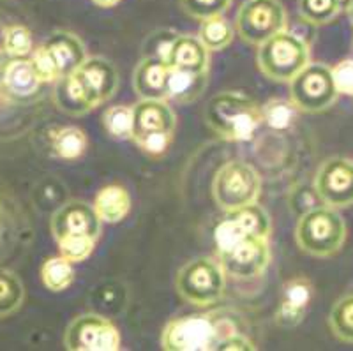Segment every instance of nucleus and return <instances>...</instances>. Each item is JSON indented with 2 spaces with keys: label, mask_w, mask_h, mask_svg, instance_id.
Instances as JSON below:
<instances>
[{
  "label": "nucleus",
  "mask_w": 353,
  "mask_h": 351,
  "mask_svg": "<svg viewBox=\"0 0 353 351\" xmlns=\"http://www.w3.org/2000/svg\"><path fill=\"white\" fill-rule=\"evenodd\" d=\"M205 120L219 138L226 141L253 140L256 129L263 124L261 106L242 92L216 94L207 104Z\"/></svg>",
  "instance_id": "f257e3e1"
},
{
  "label": "nucleus",
  "mask_w": 353,
  "mask_h": 351,
  "mask_svg": "<svg viewBox=\"0 0 353 351\" xmlns=\"http://www.w3.org/2000/svg\"><path fill=\"white\" fill-rule=\"evenodd\" d=\"M228 319L214 314H189L170 319L161 332V348L166 351H210L235 334Z\"/></svg>",
  "instance_id": "f03ea898"
},
{
  "label": "nucleus",
  "mask_w": 353,
  "mask_h": 351,
  "mask_svg": "<svg viewBox=\"0 0 353 351\" xmlns=\"http://www.w3.org/2000/svg\"><path fill=\"white\" fill-rule=\"evenodd\" d=\"M295 240L305 254L329 258L345 245L346 223L337 208L320 205L301 214L295 226Z\"/></svg>",
  "instance_id": "7ed1b4c3"
},
{
  "label": "nucleus",
  "mask_w": 353,
  "mask_h": 351,
  "mask_svg": "<svg viewBox=\"0 0 353 351\" xmlns=\"http://www.w3.org/2000/svg\"><path fill=\"white\" fill-rule=\"evenodd\" d=\"M256 62L265 78L290 83L311 62V50L304 37L286 28L258 46Z\"/></svg>",
  "instance_id": "20e7f679"
},
{
  "label": "nucleus",
  "mask_w": 353,
  "mask_h": 351,
  "mask_svg": "<svg viewBox=\"0 0 353 351\" xmlns=\"http://www.w3.org/2000/svg\"><path fill=\"white\" fill-rule=\"evenodd\" d=\"M176 293L196 308H209L225 295L226 272L217 258L200 256L176 272Z\"/></svg>",
  "instance_id": "39448f33"
},
{
  "label": "nucleus",
  "mask_w": 353,
  "mask_h": 351,
  "mask_svg": "<svg viewBox=\"0 0 353 351\" xmlns=\"http://www.w3.org/2000/svg\"><path fill=\"white\" fill-rule=\"evenodd\" d=\"M260 192V173L245 161H228L214 177L212 194L221 210L232 212L256 203Z\"/></svg>",
  "instance_id": "423d86ee"
},
{
  "label": "nucleus",
  "mask_w": 353,
  "mask_h": 351,
  "mask_svg": "<svg viewBox=\"0 0 353 351\" xmlns=\"http://www.w3.org/2000/svg\"><path fill=\"white\" fill-rule=\"evenodd\" d=\"M288 85L290 101L304 113L325 112L339 97L332 71L321 62H309Z\"/></svg>",
  "instance_id": "0eeeda50"
},
{
  "label": "nucleus",
  "mask_w": 353,
  "mask_h": 351,
  "mask_svg": "<svg viewBox=\"0 0 353 351\" xmlns=\"http://www.w3.org/2000/svg\"><path fill=\"white\" fill-rule=\"evenodd\" d=\"M286 27L288 17L279 0H244L235 20L241 39L253 46H260L274 34L286 30Z\"/></svg>",
  "instance_id": "6e6552de"
},
{
  "label": "nucleus",
  "mask_w": 353,
  "mask_h": 351,
  "mask_svg": "<svg viewBox=\"0 0 353 351\" xmlns=\"http://www.w3.org/2000/svg\"><path fill=\"white\" fill-rule=\"evenodd\" d=\"M270 232V216L261 205H258V201L237 210L226 212V217L217 224L214 232L217 252L228 251L245 239H269Z\"/></svg>",
  "instance_id": "1a4fd4ad"
},
{
  "label": "nucleus",
  "mask_w": 353,
  "mask_h": 351,
  "mask_svg": "<svg viewBox=\"0 0 353 351\" xmlns=\"http://www.w3.org/2000/svg\"><path fill=\"white\" fill-rule=\"evenodd\" d=\"M64 346L69 351H117L121 350V332L105 316L87 312L68 325Z\"/></svg>",
  "instance_id": "9d476101"
},
{
  "label": "nucleus",
  "mask_w": 353,
  "mask_h": 351,
  "mask_svg": "<svg viewBox=\"0 0 353 351\" xmlns=\"http://www.w3.org/2000/svg\"><path fill=\"white\" fill-rule=\"evenodd\" d=\"M314 191L321 203L332 208L353 205V159L334 156L325 159L314 175Z\"/></svg>",
  "instance_id": "9b49d317"
},
{
  "label": "nucleus",
  "mask_w": 353,
  "mask_h": 351,
  "mask_svg": "<svg viewBox=\"0 0 353 351\" xmlns=\"http://www.w3.org/2000/svg\"><path fill=\"white\" fill-rule=\"evenodd\" d=\"M217 259L228 276L239 281L256 279L270 263L269 239H245L228 251L217 252Z\"/></svg>",
  "instance_id": "f8f14e48"
},
{
  "label": "nucleus",
  "mask_w": 353,
  "mask_h": 351,
  "mask_svg": "<svg viewBox=\"0 0 353 351\" xmlns=\"http://www.w3.org/2000/svg\"><path fill=\"white\" fill-rule=\"evenodd\" d=\"M103 221L97 216L94 205L80 200H71L62 205L52 216L50 230L55 240L68 235H88L97 239L101 233Z\"/></svg>",
  "instance_id": "ddd939ff"
},
{
  "label": "nucleus",
  "mask_w": 353,
  "mask_h": 351,
  "mask_svg": "<svg viewBox=\"0 0 353 351\" xmlns=\"http://www.w3.org/2000/svg\"><path fill=\"white\" fill-rule=\"evenodd\" d=\"M87 88L94 104L101 106L115 96L119 88V71L105 57H87L83 64L74 71Z\"/></svg>",
  "instance_id": "4468645a"
},
{
  "label": "nucleus",
  "mask_w": 353,
  "mask_h": 351,
  "mask_svg": "<svg viewBox=\"0 0 353 351\" xmlns=\"http://www.w3.org/2000/svg\"><path fill=\"white\" fill-rule=\"evenodd\" d=\"M176 115L165 99H140L132 106V136L147 132L175 134ZM131 136V138H132Z\"/></svg>",
  "instance_id": "2eb2a0df"
},
{
  "label": "nucleus",
  "mask_w": 353,
  "mask_h": 351,
  "mask_svg": "<svg viewBox=\"0 0 353 351\" xmlns=\"http://www.w3.org/2000/svg\"><path fill=\"white\" fill-rule=\"evenodd\" d=\"M314 288L305 277H293L283 286L279 308L276 311V323L292 328L302 323L309 303L313 300Z\"/></svg>",
  "instance_id": "dca6fc26"
},
{
  "label": "nucleus",
  "mask_w": 353,
  "mask_h": 351,
  "mask_svg": "<svg viewBox=\"0 0 353 351\" xmlns=\"http://www.w3.org/2000/svg\"><path fill=\"white\" fill-rule=\"evenodd\" d=\"M170 68L157 57H143L132 72V88L140 99L168 101Z\"/></svg>",
  "instance_id": "f3484780"
},
{
  "label": "nucleus",
  "mask_w": 353,
  "mask_h": 351,
  "mask_svg": "<svg viewBox=\"0 0 353 351\" xmlns=\"http://www.w3.org/2000/svg\"><path fill=\"white\" fill-rule=\"evenodd\" d=\"M166 64L170 69H179V71L198 72V74L209 72L210 52L205 48V44L198 36L176 34L172 48H170Z\"/></svg>",
  "instance_id": "a211bd4d"
},
{
  "label": "nucleus",
  "mask_w": 353,
  "mask_h": 351,
  "mask_svg": "<svg viewBox=\"0 0 353 351\" xmlns=\"http://www.w3.org/2000/svg\"><path fill=\"white\" fill-rule=\"evenodd\" d=\"M55 83L53 101H55L57 108L65 115L81 117L97 108L77 72L62 76Z\"/></svg>",
  "instance_id": "6ab92c4d"
},
{
  "label": "nucleus",
  "mask_w": 353,
  "mask_h": 351,
  "mask_svg": "<svg viewBox=\"0 0 353 351\" xmlns=\"http://www.w3.org/2000/svg\"><path fill=\"white\" fill-rule=\"evenodd\" d=\"M44 44L52 52L57 66L61 69V78L65 74H72L87 59V50H85L83 41L77 34L57 30Z\"/></svg>",
  "instance_id": "aec40b11"
},
{
  "label": "nucleus",
  "mask_w": 353,
  "mask_h": 351,
  "mask_svg": "<svg viewBox=\"0 0 353 351\" xmlns=\"http://www.w3.org/2000/svg\"><path fill=\"white\" fill-rule=\"evenodd\" d=\"M209 85V72H188L179 69H170L168 74V99L179 104H188L196 101Z\"/></svg>",
  "instance_id": "412c9836"
},
{
  "label": "nucleus",
  "mask_w": 353,
  "mask_h": 351,
  "mask_svg": "<svg viewBox=\"0 0 353 351\" xmlns=\"http://www.w3.org/2000/svg\"><path fill=\"white\" fill-rule=\"evenodd\" d=\"M94 208L103 223H121L131 210V196L122 185H106L97 192Z\"/></svg>",
  "instance_id": "4be33fe9"
},
{
  "label": "nucleus",
  "mask_w": 353,
  "mask_h": 351,
  "mask_svg": "<svg viewBox=\"0 0 353 351\" xmlns=\"http://www.w3.org/2000/svg\"><path fill=\"white\" fill-rule=\"evenodd\" d=\"M4 85L14 97H32L43 83L34 72L30 60L12 59L4 69Z\"/></svg>",
  "instance_id": "5701e85b"
},
{
  "label": "nucleus",
  "mask_w": 353,
  "mask_h": 351,
  "mask_svg": "<svg viewBox=\"0 0 353 351\" xmlns=\"http://www.w3.org/2000/svg\"><path fill=\"white\" fill-rule=\"evenodd\" d=\"M50 145L59 159L77 161L87 152L88 140L83 129L77 126H65L50 131Z\"/></svg>",
  "instance_id": "b1692460"
},
{
  "label": "nucleus",
  "mask_w": 353,
  "mask_h": 351,
  "mask_svg": "<svg viewBox=\"0 0 353 351\" xmlns=\"http://www.w3.org/2000/svg\"><path fill=\"white\" fill-rule=\"evenodd\" d=\"M25 302V286L18 274L0 268V319L20 311Z\"/></svg>",
  "instance_id": "393cba45"
},
{
  "label": "nucleus",
  "mask_w": 353,
  "mask_h": 351,
  "mask_svg": "<svg viewBox=\"0 0 353 351\" xmlns=\"http://www.w3.org/2000/svg\"><path fill=\"white\" fill-rule=\"evenodd\" d=\"M233 36H235L233 25L223 14L201 21L200 32H198V37L209 52H221V50L228 48Z\"/></svg>",
  "instance_id": "a878e982"
},
{
  "label": "nucleus",
  "mask_w": 353,
  "mask_h": 351,
  "mask_svg": "<svg viewBox=\"0 0 353 351\" xmlns=\"http://www.w3.org/2000/svg\"><path fill=\"white\" fill-rule=\"evenodd\" d=\"M41 279L50 292L61 293L68 290L74 281V270L72 263L62 256L48 258L41 267Z\"/></svg>",
  "instance_id": "bb28decb"
},
{
  "label": "nucleus",
  "mask_w": 353,
  "mask_h": 351,
  "mask_svg": "<svg viewBox=\"0 0 353 351\" xmlns=\"http://www.w3.org/2000/svg\"><path fill=\"white\" fill-rule=\"evenodd\" d=\"M263 124L274 131H286L299 119L297 106L290 99H270L261 106Z\"/></svg>",
  "instance_id": "cd10ccee"
},
{
  "label": "nucleus",
  "mask_w": 353,
  "mask_h": 351,
  "mask_svg": "<svg viewBox=\"0 0 353 351\" xmlns=\"http://www.w3.org/2000/svg\"><path fill=\"white\" fill-rule=\"evenodd\" d=\"M103 126L105 131L113 140H131L132 136V106L128 104H115L103 113Z\"/></svg>",
  "instance_id": "c85d7f7f"
},
{
  "label": "nucleus",
  "mask_w": 353,
  "mask_h": 351,
  "mask_svg": "<svg viewBox=\"0 0 353 351\" xmlns=\"http://www.w3.org/2000/svg\"><path fill=\"white\" fill-rule=\"evenodd\" d=\"M329 327L337 339L353 343V295L337 300L330 309Z\"/></svg>",
  "instance_id": "c756f323"
},
{
  "label": "nucleus",
  "mask_w": 353,
  "mask_h": 351,
  "mask_svg": "<svg viewBox=\"0 0 353 351\" xmlns=\"http://www.w3.org/2000/svg\"><path fill=\"white\" fill-rule=\"evenodd\" d=\"M336 0H299V14L305 23L323 27L334 21L339 14Z\"/></svg>",
  "instance_id": "7c9ffc66"
},
{
  "label": "nucleus",
  "mask_w": 353,
  "mask_h": 351,
  "mask_svg": "<svg viewBox=\"0 0 353 351\" xmlns=\"http://www.w3.org/2000/svg\"><path fill=\"white\" fill-rule=\"evenodd\" d=\"M96 240L88 235H68L64 239L57 240L59 243V252L62 258H65L71 263H81L96 249Z\"/></svg>",
  "instance_id": "2f4dec72"
},
{
  "label": "nucleus",
  "mask_w": 353,
  "mask_h": 351,
  "mask_svg": "<svg viewBox=\"0 0 353 351\" xmlns=\"http://www.w3.org/2000/svg\"><path fill=\"white\" fill-rule=\"evenodd\" d=\"M34 50L32 34L23 25H11L4 32V52L11 59H27Z\"/></svg>",
  "instance_id": "473e14b6"
},
{
  "label": "nucleus",
  "mask_w": 353,
  "mask_h": 351,
  "mask_svg": "<svg viewBox=\"0 0 353 351\" xmlns=\"http://www.w3.org/2000/svg\"><path fill=\"white\" fill-rule=\"evenodd\" d=\"M30 64H32L34 72L37 74L41 83H55L61 78V69L57 66L52 52L46 48V44H41L30 53Z\"/></svg>",
  "instance_id": "72a5a7b5"
},
{
  "label": "nucleus",
  "mask_w": 353,
  "mask_h": 351,
  "mask_svg": "<svg viewBox=\"0 0 353 351\" xmlns=\"http://www.w3.org/2000/svg\"><path fill=\"white\" fill-rule=\"evenodd\" d=\"M233 0H181L182 9L194 20H207L212 17H221L230 9Z\"/></svg>",
  "instance_id": "f704fd0d"
},
{
  "label": "nucleus",
  "mask_w": 353,
  "mask_h": 351,
  "mask_svg": "<svg viewBox=\"0 0 353 351\" xmlns=\"http://www.w3.org/2000/svg\"><path fill=\"white\" fill-rule=\"evenodd\" d=\"M172 140L173 134L170 132H147V134H137L131 138L132 143L150 157L165 156Z\"/></svg>",
  "instance_id": "c9c22d12"
},
{
  "label": "nucleus",
  "mask_w": 353,
  "mask_h": 351,
  "mask_svg": "<svg viewBox=\"0 0 353 351\" xmlns=\"http://www.w3.org/2000/svg\"><path fill=\"white\" fill-rule=\"evenodd\" d=\"M330 71L337 92L353 97V59L341 60L339 64L330 68Z\"/></svg>",
  "instance_id": "e433bc0d"
},
{
  "label": "nucleus",
  "mask_w": 353,
  "mask_h": 351,
  "mask_svg": "<svg viewBox=\"0 0 353 351\" xmlns=\"http://www.w3.org/2000/svg\"><path fill=\"white\" fill-rule=\"evenodd\" d=\"M219 350L223 351H233V350H242V351H254L256 350V346L253 344V341H249L245 335L239 334V332H235V334L228 335L223 343L219 344Z\"/></svg>",
  "instance_id": "4c0bfd02"
},
{
  "label": "nucleus",
  "mask_w": 353,
  "mask_h": 351,
  "mask_svg": "<svg viewBox=\"0 0 353 351\" xmlns=\"http://www.w3.org/2000/svg\"><path fill=\"white\" fill-rule=\"evenodd\" d=\"M92 2L97 6V8L110 9V8H115V6L121 4L122 0H92Z\"/></svg>",
  "instance_id": "58836bf2"
},
{
  "label": "nucleus",
  "mask_w": 353,
  "mask_h": 351,
  "mask_svg": "<svg viewBox=\"0 0 353 351\" xmlns=\"http://www.w3.org/2000/svg\"><path fill=\"white\" fill-rule=\"evenodd\" d=\"M337 8H339V11H350V8L353 6V0H336Z\"/></svg>",
  "instance_id": "ea45409f"
},
{
  "label": "nucleus",
  "mask_w": 353,
  "mask_h": 351,
  "mask_svg": "<svg viewBox=\"0 0 353 351\" xmlns=\"http://www.w3.org/2000/svg\"><path fill=\"white\" fill-rule=\"evenodd\" d=\"M2 230H4V205L0 200V239H2Z\"/></svg>",
  "instance_id": "a19ab883"
},
{
  "label": "nucleus",
  "mask_w": 353,
  "mask_h": 351,
  "mask_svg": "<svg viewBox=\"0 0 353 351\" xmlns=\"http://www.w3.org/2000/svg\"><path fill=\"white\" fill-rule=\"evenodd\" d=\"M348 14H350V20H352V25H353V6H352V8H350Z\"/></svg>",
  "instance_id": "79ce46f5"
}]
</instances>
